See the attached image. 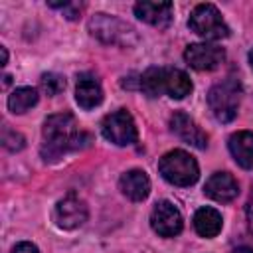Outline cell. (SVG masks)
Wrapping results in <instances>:
<instances>
[{"label": "cell", "instance_id": "obj_14", "mask_svg": "<svg viewBox=\"0 0 253 253\" xmlns=\"http://www.w3.org/2000/svg\"><path fill=\"white\" fill-rule=\"evenodd\" d=\"M75 101L81 109L89 111V109H95L97 105H101L103 101V89H101V83L89 75V73H83L79 75L77 79V85H75Z\"/></svg>", "mask_w": 253, "mask_h": 253}, {"label": "cell", "instance_id": "obj_20", "mask_svg": "<svg viewBox=\"0 0 253 253\" xmlns=\"http://www.w3.org/2000/svg\"><path fill=\"white\" fill-rule=\"evenodd\" d=\"M2 142H4V146H6L8 150H22V148H24V144H26L24 136H22L20 132H16V130H10V128H6V130H4Z\"/></svg>", "mask_w": 253, "mask_h": 253}, {"label": "cell", "instance_id": "obj_15", "mask_svg": "<svg viewBox=\"0 0 253 253\" xmlns=\"http://www.w3.org/2000/svg\"><path fill=\"white\" fill-rule=\"evenodd\" d=\"M119 186H121V192L132 202H142L150 194V180L142 170L125 172L119 180Z\"/></svg>", "mask_w": 253, "mask_h": 253}, {"label": "cell", "instance_id": "obj_10", "mask_svg": "<svg viewBox=\"0 0 253 253\" xmlns=\"http://www.w3.org/2000/svg\"><path fill=\"white\" fill-rule=\"evenodd\" d=\"M184 59L198 71H211L225 59V51L213 43H192L184 51Z\"/></svg>", "mask_w": 253, "mask_h": 253}, {"label": "cell", "instance_id": "obj_17", "mask_svg": "<svg viewBox=\"0 0 253 253\" xmlns=\"http://www.w3.org/2000/svg\"><path fill=\"white\" fill-rule=\"evenodd\" d=\"M223 219L221 213L213 208H200L194 213V229L202 237H215L221 231Z\"/></svg>", "mask_w": 253, "mask_h": 253}, {"label": "cell", "instance_id": "obj_23", "mask_svg": "<svg viewBox=\"0 0 253 253\" xmlns=\"http://www.w3.org/2000/svg\"><path fill=\"white\" fill-rule=\"evenodd\" d=\"M6 61H8V51L6 47H2V65H6Z\"/></svg>", "mask_w": 253, "mask_h": 253}, {"label": "cell", "instance_id": "obj_21", "mask_svg": "<svg viewBox=\"0 0 253 253\" xmlns=\"http://www.w3.org/2000/svg\"><path fill=\"white\" fill-rule=\"evenodd\" d=\"M12 253H40V249L30 241H22L12 249Z\"/></svg>", "mask_w": 253, "mask_h": 253}, {"label": "cell", "instance_id": "obj_2", "mask_svg": "<svg viewBox=\"0 0 253 253\" xmlns=\"http://www.w3.org/2000/svg\"><path fill=\"white\" fill-rule=\"evenodd\" d=\"M140 89L148 97H160L166 93L172 99H184L192 93V81L176 67H148L140 77Z\"/></svg>", "mask_w": 253, "mask_h": 253}, {"label": "cell", "instance_id": "obj_16", "mask_svg": "<svg viewBox=\"0 0 253 253\" xmlns=\"http://www.w3.org/2000/svg\"><path fill=\"white\" fill-rule=\"evenodd\" d=\"M229 152L235 158V162L251 170L253 168V132L251 130H239L229 136Z\"/></svg>", "mask_w": 253, "mask_h": 253}, {"label": "cell", "instance_id": "obj_1", "mask_svg": "<svg viewBox=\"0 0 253 253\" xmlns=\"http://www.w3.org/2000/svg\"><path fill=\"white\" fill-rule=\"evenodd\" d=\"M89 136L77 130L75 119L69 113H57L45 119L42 128V158L45 162H55L69 150L81 148V140Z\"/></svg>", "mask_w": 253, "mask_h": 253}, {"label": "cell", "instance_id": "obj_18", "mask_svg": "<svg viewBox=\"0 0 253 253\" xmlns=\"http://www.w3.org/2000/svg\"><path fill=\"white\" fill-rule=\"evenodd\" d=\"M36 103H38V91L32 89V87H18L8 97V109L16 115H22V113L30 111Z\"/></svg>", "mask_w": 253, "mask_h": 253}, {"label": "cell", "instance_id": "obj_9", "mask_svg": "<svg viewBox=\"0 0 253 253\" xmlns=\"http://www.w3.org/2000/svg\"><path fill=\"white\" fill-rule=\"evenodd\" d=\"M87 217H89L87 204L73 194L59 200L53 210V219L61 229H75V227L83 225L87 221Z\"/></svg>", "mask_w": 253, "mask_h": 253}, {"label": "cell", "instance_id": "obj_13", "mask_svg": "<svg viewBox=\"0 0 253 253\" xmlns=\"http://www.w3.org/2000/svg\"><path fill=\"white\" fill-rule=\"evenodd\" d=\"M172 2H138L134 4V16L150 26L166 28L172 22Z\"/></svg>", "mask_w": 253, "mask_h": 253}, {"label": "cell", "instance_id": "obj_7", "mask_svg": "<svg viewBox=\"0 0 253 253\" xmlns=\"http://www.w3.org/2000/svg\"><path fill=\"white\" fill-rule=\"evenodd\" d=\"M101 132L109 142H113L117 146L134 144L136 138H138V130H136V125H134L132 117L123 109L115 111V113H109L103 119Z\"/></svg>", "mask_w": 253, "mask_h": 253}, {"label": "cell", "instance_id": "obj_22", "mask_svg": "<svg viewBox=\"0 0 253 253\" xmlns=\"http://www.w3.org/2000/svg\"><path fill=\"white\" fill-rule=\"evenodd\" d=\"M231 253H253V249H251V247H245V245H243V247H237V249H233Z\"/></svg>", "mask_w": 253, "mask_h": 253}, {"label": "cell", "instance_id": "obj_3", "mask_svg": "<svg viewBox=\"0 0 253 253\" xmlns=\"http://www.w3.org/2000/svg\"><path fill=\"white\" fill-rule=\"evenodd\" d=\"M158 172L162 178L174 186H192L200 178V168L194 156L184 150H170L158 162Z\"/></svg>", "mask_w": 253, "mask_h": 253}, {"label": "cell", "instance_id": "obj_4", "mask_svg": "<svg viewBox=\"0 0 253 253\" xmlns=\"http://www.w3.org/2000/svg\"><path fill=\"white\" fill-rule=\"evenodd\" d=\"M239 99H241V85L233 77L213 85L208 93L210 111L213 113V117L219 123H229L237 117Z\"/></svg>", "mask_w": 253, "mask_h": 253}, {"label": "cell", "instance_id": "obj_11", "mask_svg": "<svg viewBox=\"0 0 253 253\" xmlns=\"http://www.w3.org/2000/svg\"><path fill=\"white\" fill-rule=\"evenodd\" d=\"M170 128L184 142H188V144H192L196 148H206L208 146V134L196 125V121L192 117H188L182 111H178V113H174L170 117Z\"/></svg>", "mask_w": 253, "mask_h": 253}, {"label": "cell", "instance_id": "obj_12", "mask_svg": "<svg viewBox=\"0 0 253 253\" xmlns=\"http://www.w3.org/2000/svg\"><path fill=\"white\" fill-rule=\"evenodd\" d=\"M204 192L211 200L225 204V202H231V200L237 198L239 184H237V180L229 172H215V174H211L208 178V182L204 186Z\"/></svg>", "mask_w": 253, "mask_h": 253}, {"label": "cell", "instance_id": "obj_8", "mask_svg": "<svg viewBox=\"0 0 253 253\" xmlns=\"http://www.w3.org/2000/svg\"><path fill=\"white\" fill-rule=\"evenodd\" d=\"M150 225H152V229L158 235H162V237H174V235H178L182 231L184 219H182L180 210L172 202L164 200V202H158L154 206V210L150 213Z\"/></svg>", "mask_w": 253, "mask_h": 253}, {"label": "cell", "instance_id": "obj_24", "mask_svg": "<svg viewBox=\"0 0 253 253\" xmlns=\"http://www.w3.org/2000/svg\"><path fill=\"white\" fill-rule=\"evenodd\" d=\"M249 63H251V69H253V49H251V53H249Z\"/></svg>", "mask_w": 253, "mask_h": 253}, {"label": "cell", "instance_id": "obj_6", "mask_svg": "<svg viewBox=\"0 0 253 253\" xmlns=\"http://www.w3.org/2000/svg\"><path fill=\"white\" fill-rule=\"evenodd\" d=\"M89 30L95 38H99L105 43H121V45H128L130 42H134V32L128 24H125L123 20L109 16V14H95L89 20Z\"/></svg>", "mask_w": 253, "mask_h": 253}, {"label": "cell", "instance_id": "obj_19", "mask_svg": "<svg viewBox=\"0 0 253 253\" xmlns=\"http://www.w3.org/2000/svg\"><path fill=\"white\" fill-rule=\"evenodd\" d=\"M40 85H42L43 93L53 97V95H59L65 89V79L61 75H57V73H43L42 79H40Z\"/></svg>", "mask_w": 253, "mask_h": 253}, {"label": "cell", "instance_id": "obj_5", "mask_svg": "<svg viewBox=\"0 0 253 253\" xmlns=\"http://www.w3.org/2000/svg\"><path fill=\"white\" fill-rule=\"evenodd\" d=\"M188 26L204 40H221L229 36V28L223 22L219 10L213 4H200L192 10Z\"/></svg>", "mask_w": 253, "mask_h": 253}]
</instances>
